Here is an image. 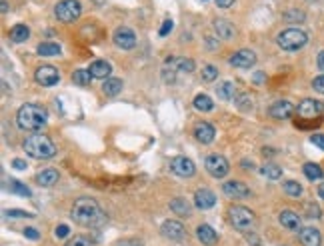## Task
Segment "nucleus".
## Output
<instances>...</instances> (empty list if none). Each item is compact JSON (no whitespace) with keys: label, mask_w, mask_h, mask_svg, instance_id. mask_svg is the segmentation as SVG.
I'll use <instances>...</instances> for the list:
<instances>
[{"label":"nucleus","mask_w":324,"mask_h":246,"mask_svg":"<svg viewBox=\"0 0 324 246\" xmlns=\"http://www.w3.org/2000/svg\"><path fill=\"white\" fill-rule=\"evenodd\" d=\"M70 216L80 226H100L106 220V214L102 212L100 204L94 198H86V196L84 198H78L72 204Z\"/></svg>","instance_id":"nucleus-1"},{"label":"nucleus","mask_w":324,"mask_h":246,"mask_svg":"<svg viewBox=\"0 0 324 246\" xmlns=\"http://www.w3.org/2000/svg\"><path fill=\"white\" fill-rule=\"evenodd\" d=\"M46 122H48V112L40 104L28 102V104H22L16 112V124L20 130L36 132V130H42Z\"/></svg>","instance_id":"nucleus-2"},{"label":"nucleus","mask_w":324,"mask_h":246,"mask_svg":"<svg viewBox=\"0 0 324 246\" xmlns=\"http://www.w3.org/2000/svg\"><path fill=\"white\" fill-rule=\"evenodd\" d=\"M22 148H24V152L30 158H36V160H48V158H52L56 154L54 142L48 136H44V134H32V136H28L24 140Z\"/></svg>","instance_id":"nucleus-3"},{"label":"nucleus","mask_w":324,"mask_h":246,"mask_svg":"<svg viewBox=\"0 0 324 246\" xmlns=\"http://www.w3.org/2000/svg\"><path fill=\"white\" fill-rule=\"evenodd\" d=\"M276 42H278V46H280L282 50H286V52H296V50H300V48L306 46L308 34H306L304 30H300V28H286V30H282V32L276 36Z\"/></svg>","instance_id":"nucleus-4"},{"label":"nucleus","mask_w":324,"mask_h":246,"mask_svg":"<svg viewBox=\"0 0 324 246\" xmlns=\"http://www.w3.org/2000/svg\"><path fill=\"white\" fill-rule=\"evenodd\" d=\"M228 214H230L232 226L236 230H240V232H250L254 228V224H256L254 212L250 208H246V206H232Z\"/></svg>","instance_id":"nucleus-5"},{"label":"nucleus","mask_w":324,"mask_h":246,"mask_svg":"<svg viewBox=\"0 0 324 246\" xmlns=\"http://www.w3.org/2000/svg\"><path fill=\"white\" fill-rule=\"evenodd\" d=\"M80 14H82V4L78 0H60V2L54 6V16L64 24L78 20Z\"/></svg>","instance_id":"nucleus-6"},{"label":"nucleus","mask_w":324,"mask_h":246,"mask_svg":"<svg viewBox=\"0 0 324 246\" xmlns=\"http://www.w3.org/2000/svg\"><path fill=\"white\" fill-rule=\"evenodd\" d=\"M204 166H206L208 174L214 176V178H224L228 174V170H230V164L222 154H210L204 160Z\"/></svg>","instance_id":"nucleus-7"},{"label":"nucleus","mask_w":324,"mask_h":246,"mask_svg":"<svg viewBox=\"0 0 324 246\" xmlns=\"http://www.w3.org/2000/svg\"><path fill=\"white\" fill-rule=\"evenodd\" d=\"M112 40H114V44H116L118 48H122V50H130V48L136 46V34H134V30L128 28V26H118V28L114 30Z\"/></svg>","instance_id":"nucleus-8"},{"label":"nucleus","mask_w":324,"mask_h":246,"mask_svg":"<svg viewBox=\"0 0 324 246\" xmlns=\"http://www.w3.org/2000/svg\"><path fill=\"white\" fill-rule=\"evenodd\" d=\"M322 110H324V106H322L318 100H314V98H304V100L298 104V108H296L298 116H300V118H306V120L320 118Z\"/></svg>","instance_id":"nucleus-9"},{"label":"nucleus","mask_w":324,"mask_h":246,"mask_svg":"<svg viewBox=\"0 0 324 246\" xmlns=\"http://www.w3.org/2000/svg\"><path fill=\"white\" fill-rule=\"evenodd\" d=\"M34 78H36V82H38L40 86H46V88H50V86L58 84V80H60V74H58V70H56L54 66H50V64H44V66L36 68V72H34Z\"/></svg>","instance_id":"nucleus-10"},{"label":"nucleus","mask_w":324,"mask_h":246,"mask_svg":"<svg viewBox=\"0 0 324 246\" xmlns=\"http://www.w3.org/2000/svg\"><path fill=\"white\" fill-rule=\"evenodd\" d=\"M170 170H172L176 176H180V178H190V176H194L196 166H194V162H192L190 158H186V156H176V158L170 160Z\"/></svg>","instance_id":"nucleus-11"},{"label":"nucleus","mask_w":324,"mask_h":246,"mask_svg":"<svg viewBox=\"0 0 324 246\" xmlns=\"http://www.w3.org/2000/svg\"><path fill=\"white\" fill-rule=\"evenodd\" d=\"M222 192L228 198H248L250 196V188L240 180H226L222 184Z\"/></svg>","instance_id":"nucleus-12"},{"label":"nucleus","mask_w":324,"mask_h":246,"mask_svg":"<svg viewBox=\"0 0 324 246\" xmlns=\"http://www.w3.org/2000/svg\"><path fill=\"white\" fill-rule=\"evenodd\" d=\"M230 64L234 66V68H242V70H246V68H252L254 64H256V54L252 52V50H238V52H234L232 56H230Z\"/></svg>","instance_id":"nucleus-13"},{"label":"nucleus","mask_w":324,"mask_h":246,"mask_svg":"<svg viewBox=\"0 0 324 246\" xmlns=\"http://www.w3.org/2000/svg\"><path fill=\"white\" fill-rule=\"evenodd\" d=\"M160 232H162V236L168 238V240H180V238H184V226L178 220H166V222H162Z\"/></svg>","instance_id":"nucleus-14"},{"label":"nucleus","mask_w":324,"mask_h":246,"mask_svg":"<svg viewBox=\"0 0 324 246\" xmlns=\"http://www.w3.org/2000/svg\"><path fill=\"white\" fill-rule=\"evenodd\" d=\"M268 114H270L272 118H276V120H286V118H290V116L294 114V106H292V102H288V100H276V102L268 108Z\"/></svg>","instance_id":"nucleus-15"},{"label":"nucleus","mask_w":324,"mask_h":246,"mask_svg":"<svg viewBox=\"0 0 324 246\" xmlns=\"http://www.w3.org/2000/svg\"><path fill=\"white\" fill-rule=\"evenodd\" d=\"M166 70H170L172 74L176 72H194V60L192 58H168L166 60Z\"/></svg>","instance_id":"nucleus-16"},{"label":"nucleus","mask_w":324,"mask_h":246,"mask_svg":"<svg viewBox=\"0 0 324 246\" xmlns=\"http://www.w3.org/2000/svg\"><path fill=\"white\" fill-rule=\"evenodd\" d=\"M214 204H216V194H214L212 190H208V188L196 190V194H194V206H196V208L208 210V208H212Z\"/></svg>","instance_id":"nucleus-17"},{"label":"nucleus","mask_w":324,"mask_h":246,"mask_svg":"<svg viewBox=\"0 0 324 246\" xmlns=\"http://www.w3.org/2000/svg\"><path fill=\"white\" fill-rule=\"evenodd\" d=\"M298 238H300L302 246H320V244H322V234H320V230H316L314 226L300 228Z\"/></svg>","instance_id":"nucleus-18"},{"label":"nucleus","mask_w":324,"mask_h":246,"mask_svg":"<svg viewBox=\"0 0 324 246\" xmlns=\"http://www.w3.org/2000/svg\"><path fill=\"white\" fill-rule=\"evenodd\" d=\"M214 134H216V130H214V126L210 124V122H198V124L194 126V136L202 144H210L214 140Z\"/></svg>","instance_id":"nucleus-19"},{"label":"nucleus","mask_w":324,"mask_h":246,"mask_svg":"<svg viewBox=\"0 0 324 246\" xmlns=\"http://www.w3.org/2000/svg\"><path fill=\"white\" fill-rule=\"evenodd\" d=\"M196 238H198L204 246H214L216 240H218V234H216V230H214L212 226H208V224H200V226L196 228Z\"/></svg>","instance_id":"nucleus-20"},{"label":"nucleus","mask_w":324,"mask_h":246,"mask_svg":"<svg viewBox=\"0 0 324 246\" xmlns=\"http://www.w3.org/2000/svg\"><path fill=\"white\" fill-rule=\"evenodd\" d=\"M88 70H90L92 78L108 80V76H110V72H112V66H110V62H106V60H94V62L90 64Z\"/></svg>","instance_id":"nucleus-21"},{"label":"nucleus","mask_w":324,"mask_h":246,"mask_svg":"<svg viewBox=\"0 0 324 246\" xmlns=\"http://www.w3.org/2000/svg\"><path fill=\"white\" fill-rule=\"evenodd\" d=\"M278 220L286 230H300V216L294 210H282Z\"/></svg>","instance_id":"nucleus-22"},{"label":"nucleus","mask_w":324,"mask_h":246,"mask_svg":"<svg viewBox=\"0 0 324 246\" xmlns=\"http://www.w3.org/2000/svg\"><path fill=\"white\" fill-rule=\"evenodd\" d=\"M170 210H172L174 214L182 216V218H188L190 212H192V204H190L186 198H174V200L170 202Z\"/></svg>","instance_id":"nucleus-23"},{"label":"nucleus","mask_w":324,"mask_h":246,"mask_svg":"<svg viewBox=\"0 0 324 246\" xmlns=\"http://www.w3.org/2000/svg\"><path fill=\"white\" fill-rule=\"evenodd\" d=\"M36 182H38L40 186H44V188L54 186V184L58 182V172H56L54 168H46V170H42V172L36 174Z\"/></svg>","instance_id":"nucleus-24"},{"label":"nucleus","mask_w":324,"mask_h":246,"mask_svg":"<svg viewBox=\"0 0 324 246\" xmlns=\"http://www.w3.org/2000/svg\"><path fill=\"white\" fill-rule=\"evenodd\" d=\"M214 30H216V34H218L220 38H224V40H228V38L234 36V26H232L228 20H224V18L214 20Z\"/></svg>","instance_id":"nucleus-25"},{"label":"nucleus","mask_w":324,"mask_h":246,"mask_svg":"<svg viewBox=\"0 0 324 246\" xmlns=\"http://www.w3.org/2000/svg\"><path fill=\"white\" fill-rule=\"evenodd\" d=\"M216 94H218V98L220 100H234V96H236V86L232 84V82H220L218 86H216Z\"/></svg>","instance_id":"nucleus-26"},{"label":"nucleus","mask_w":324,"mask_h":246,"mask_svg":"<svg viewBox=\"0 0 324 246\" xmlns=\"http://www.w3.org/2000/svg\"><path fill=\"white\" fill-rule=\"evenodd\" d=\"M28 36H30V28H28L26 24H16V26H12V30H10V38H12V42H16V44L28 40Z\"/></svg>","instance_id":"nucleus-27"},{"label":"nucleus","mask_w":324,"mask_h":246,"mask_svg":"<svg viewBox=\"0 0 324 246\" xmlns=\"http://www.w3.org/2000/svg\"><path fill=\"white\" fill-rule=\"evenodd\" d=\"M90 80H92V74H90V70L78 68V70H74V72H72V82H74L76 86H82V88H86V86H90Z\"/></svg>","instance_id":"nucleus-28"},{"label":"nucleus","mask_w":324,"mask_h":246,"mask_svg":"<svg viewBox=\"0 0 324 246\" xmlns=\"http://www.w3.org/2000/svg\"><path fill=\"white\" fill-rule=\"evenodd\" d=\"M122 80L120 78H108V80H104V84H102V92L106 94V96H116L120 90H122Z\"/></svg>","instance_id":"nucleus-29"},{"label":"nucleus","mask_w":324,"mask_h":246,"mask_svg":"<svg viewBox=\"0 0 324 246\" xmlns=\"http://www.w3.org/2000/svg\"><path fill=\"white\" fill-rule=\"evenodd\" d=\"M194 108L200 110V112H210V110L214 108V102H212V98L206 96V94H196V96H194Z\"/></svg>","instance_id":"nucleus-30"},{"label":"nucleus","mask_w":324,"mask_h":246,"mask_svg":"<svg viewBox=\"0 0 324 246\" xmlns=\"http://www.w3.org/2000/svg\"><path fill=\"white\" fill-rule=\"evenodd\" d=\"M36 50H38L40 56H46V58H48V56H58V54H60V46L54 44V42H40Z\"/></svg>","instance_id":"nucleus-31"},{"label":"nucleus","mask_w":324,"mask_h":246,"mask_svg":"<svg viewBox=\"0 0 324 246\" xmlns=\"http://www.w3.org/2000/svg\"><path fill=\"white\" fill-rule=\"evenodd\" d=\"M260 174L266 176V178H270V180H278L282 176V168L276 166V164H272V162H268V164H264L260 168Z\"/></svg>","instance_id":"nucleus-32"},{"label":"nucleus","mask_w":324,"mask_h":246,"mask_svg":"<svg viewBox=\"0 0 324 246\" xmlns=\"http://www.w3.org/2000/svg\"><path fill=\"white\" fill-rule=\"evenodd\" d=\"M8 190H10L12 194H20V196H32V190H30L28 186H24L20 180H14V178H10V180H8Z\"/></svg>","instance_id":"nucleus-33"},{"label":"nucleus","mask_w":324,"mask_h":246,"mask_svg":"<svg viewBox=\"0 0 324 246\" xmlns=\"http://www.w3.org/2000/svg\"><path fill=\"white\" fill-rule=\"evenodd\" d=\"M304 174H306L308 180H320V178L324 176L322 168H320L318 164H314V162H306V164H304Z\"/></svg>","instance_id":"nucleus-34"},{"label":"nucleus","mask_w":324,"mask_h":246,"mask_svg":"<svg viewBox=\"0 0 324 246\" xmlns=\"http://www.w3.org/2000/svg\"><path fill=\"white\" fill-rule=\"evenodd\" d=\"M282 188H284V192H286L288 196H292V198H298V196L302 194V186H300L296 180H286V182L282 184Z\"/></svg>","instance_id":"nucleus-35"},{"label":"nucleus","mask_w":324,"mask_h":246,"mask_svg":"<svg viewBox=\"0 0 324 246\" xmlns=\"http://www.w3.org/2000/svg\"><path fill=\"white\" fill-rule=\"evenodd\" d=\"M216 76H218V70L212 64L202 66V80L204 82H212V80H216Z\"/></svg>","instance_id":"nucleus-36"},{"label":"nucleus","mask_w":324,"mask_h":246,"mask_svg":"<svg viewBox=\"0 0 324 246\" xmlns=\"http://www.w3.org/2000/svg\"><path fill=\"white\" fill-rule=\"evenodd\" d=\"M236 106H238L240 110L248 112V110L252 108V98H250L248 94H238V98H236Z\"/></svg>","instance_id":"nucleus-37"},{"label":"nucleus","mask_w":324,"mask_h":246,"mask_svg":"<svg viewBox=\"0 0 324 246\" xmlns=\"http://www.w3.org/2000/svg\"><path fill=\"white\" fill-rule=\"evenodd\" d=\"M284 18H286L288 22H302V20H304V12H302V10H288V12L284 14Z\"/></svg>","instance_id":"nucleus-38"},{"label":"nucleus","mask_w":324,"mask_h":246,"mask_svg":"<svg viewBox=\"0 0 324 246\" xmlns=\"http://www.w3.org/2000/svg\"><path fill=\"white\" fill-rule=\"evenodd\" d=\"M6 214H8V216H12V218H34V214H32V212L18 210V208H10V210H6Z\"/></svg>","instance_id":"nucleus-39"},{"label":"nucleus","mask_w":324,"mask_h":246,"mask_svg":"<svg viewBox=\"0 0 324 246\" xmlns=\"http://www.w3.org/2000/svg\"><path fill=\"white\" fill-rule=\"evenodd\" d=\"M66 246H90V242H88V238L86 236H74V238H70L68 242H66Z\"/></svg>","instance_id":"nucleus-40"},{"label":"nucleus","mask_w":324,"mask_h":246,"mask_svg":"<svg viewBox=\"0 0 324 246\" xmlns=\"http://www.w3.org/2000/svg\"><path fill=\"white\" fill-rule=\"evenodd\" d=\"M312 88H314L318 94H324V74H320V76H316V78L312 80Z\"/></svg>","instance_id":"nucleus-41"},{"label":"nucleus","mask_w":324,"mask_h":246,"mask_svg":"<svg viewBox=\"0 0 324 246\" xmlns=\"http://www.w3.org/2000/svg\"><path fill=\"white\" fill-rule=\"evenodd\" d=\"M172 28H174V22H172L170 18H166L164 22H162V26H160V32H158V34H160V36H166L168 32H172Z\"/></svg>","instance_id":"nucleus-42"},{"label":"nucleus","mask_w":324,"mask_h":246,"mask_svg":"<svg viewBox=\"0 0 324 246\" xmlns=\"http://www.w3.org/2000/svg\"><path fill=\"white\" fill-rule=\"evenodd\" d=\"M306 212H308V214H306L308 218H320V216H322V214H320V208H318L316 204H306Z\"/></svg>","instance_id":"nucleus-43"},{"label":"nucleus","mask_w":324,"mask_h":246,"mask_svg":"<svg viewBox=\"0 0 324 246\" xmlns=\"http://www.w3.org/2000/svg\"><path fill=\"white\" fill-rule=\"evenodd\" d=\"M310 142H312V144H316L320 150H324V134H320V132L312 134V136H310Z\"/></svg>","instance_id":"nucleus-44"},{"label":"nucleus","mask_w":324,"mask_h":246,"mask_svg":"<svg viewBox=\"0 0 324 246\" xmlns=\"http://www.w3.org/2000/svg\"><path fill=\"white\" fill-rule=\"evenodd\" d=\"M24 236H26L28 240H38V238H40V232H38L36 228L28 226V228H24Z\"/></svg>","instance_id":"nucleus-45"},{"label":"nucleus","mask_w":324,"mask_h":246,"mask_svg":"<svg viewBox=\"0 0 324 246\" xmlns=\"http://www.w3.org/2000/svg\"><path fill=\"white\" fill-rule=\"evenodd\" d=\"M54 234H56V238H64V236H68V234H70V228H68L66 224H60V226H56Z\"/></svg>","instance_id":"nucleus-46"},{"label":"nucleus","mask_w":324,"mask_h":246,"mask_svg":"<svg viewBox=\"0 0 324 246\" xmlns=\"http://www.w3.org/2000/svg\"><path fill=\"white\" fill-rule=\"evenodd\" d=\"M244 234H246V240H248L252 246H260V238H258L252 230H250V232H244Z\"/></svg>","instance_id":"nucleus-47"},{"label":"nucleus","mask_w":324,"mask_h":246,"mask_svg":"<svg viewBox=\"0 0 324 246\" xmlns=\"http://www.w3.org/2000/svg\"><path fill=\"white\" fill-rule=\"evenodd\" d=\"M234 4V0H216V6L218 8H230Z\"/></svg>","instance_id":"nucleus-48"},{"label":"nucleus","mask_w":324,"mask_h":246,"mask_svg":"<svg viewBox=\"0 0 324 246\" xmlns=\"http://www.w3.org/2000/svg\"><path fill=\"white\" fill-rule=\"evenodd\" d=\"M12 166H14L16 170H24V168H26V162H24L22 158H14V160H12Z\"/></svg>","instance_id":"nucleus-49"},{"label":"nucleus","mask_w":324,"mask_h":246,"mask_svg":"<svg viewBox=\"0 0 324 246\" xmlns=\"http://www.w3.org/2000/svg\"><path fill=\"white\" fill-rule=\"evenodd\" d=\"M116 246H142L138 240H122V242H118Z\"/></svg>","instance_id":"nucleus-50"},{"label":"nucleus","mask_w":324,"mask_h":246,"mask_svg":"<svg viewBox=\"0 0 324 246\" xmlns=\"http://www.w3.org/2000/svg\"><path fill=\"white\" fill-rule=\"evenodd\" d=\"M316 64H318V68H320V70H324V50L318 54V58H316Z\"/></svg>","instance_id":"nucleus-51"},{"label":"nucleus","mask_w":324,"mask_h":246,"mask_svg":"<svg viewBox=\"0 0 324 246\" xmlns=\"http://www.w3.org/2000/svg\"><path fill=\"white\" fill-rule=\"evenodd\" d=\"M0 6H2V8H0V10H2V14L8 12V2H6V0H2V2H0Z\"/></svg>","instance_id":"nucleus-52"},{"label":"nucleus","mask_w":324,"mask_h":246,"mask_svg":"<svg viewBox=\"0 0 324 246\" xmlns=\"http://www.w3.org/2000/svg\"><path fill=\"white\" fill-rule=\"evenodd\" d=\"M318 196L324 200V182H320V186H318Z\"/></svg>","instance_id":"nucleus-53"},{"label":"nucleus","mask_w":324,"mask_h":246,"mask_svg":"<svg viewBox=\"0 0 324 246\" xmlns=\"http://www.w3.org/2000/svg\"><path fill=\"white\" fill-rule=\"evenodd\" d=\"M254 80H256V82H262V80H264V74H260V72H258V74L254 76Z\"/></svg>","instance_id":"nucleus-54"},{"label":"nucleus","mask_w":324,"mask_h":246,"mask_svg":"<svg viewBox=\"0 0 324 246\" xmlns=\"http://www.w3.org/2000/svg\"><path fill=\"white\" fill-rule=\"evenodd\" d=\"M308 2H316V0H308Z\"/></svg>","instance_id":"nucleus-55"}]
</instances>
